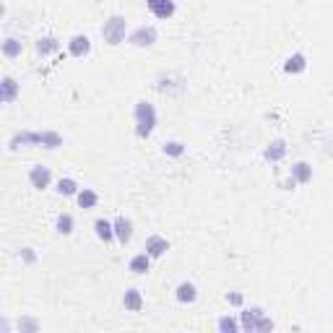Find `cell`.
Segmentation results:
<instances>
[{
  "instance_id": "1",
  "label": "cell",
  "mask_w": 333,
  "mask_h": 333,
  "mask_svg": "<svg viewBox=\"0 0 333 333\" xmlns=\"http://www.w3.org/2000/svg\"><path fill=\"white\" fill-rule=\"evenodd\" d=\"M135 133L141 135V138H146V135H151L154 125H156V110L154 105H148V102H138L135 105Z\"/></svg>"
},
{
  "instance_id": "2",
  "label": "cell",
  "mask_w": 333,
  "mask_h": 333,
  "mask_svg": "<svg viewBox=\"0 0 333 333\" xmlns=\"http://www.w3.org/2000/svg\"><path fill=\"white\" fill-rule=\"evenodd\" d=\"M242 328L245 331H271L273 323L266 318L260 307H252V310H245L242 313Z\"/></svg>"
},
{
  "instance_id": "3",
  "label": "cell",
  "mask_w": 333,
  "mask_h": 333,
  "mask_svg": "<svg viewBox=\"0 0 333 333\" xmlns=\"http://www.w3.org/2000/svg\"><path fill=\"white\" fill-rule=\"evenodd\" d=\"M125 29H128V24H125V18L120 16H112L105 26H102V37H105V42L110 44H120L125 39Z\"/></svg>"
},
{
  "instance_id": "4",
  "label": "cell",
  "mask_w": 333,
  "mask_h": 333,
  "mask_svg": "<svg viewBox=\"0 0 333 333\" xmlns=\"http://www.w3.org/2000/svg\"><path fill=\"white\" fill-rule=\"evenodd\" d=\"M130 42L135 44V47H148V44L156 42V29H154V26H141V29H135L133 37H130Z\"/></svg>"
},
{
  "instance_id": "5",
  "label": "cell",
  "mask_w": 333,
  "mask_h": 333,
  "mask_svg": "<svg viewBox=\"0 0 333 333\" xmlns=\"http://www.w3.org/2000/svg\"><path fill=\"white\" fill-rule=\"evenodd\" d=\"M146 5L156 18H169L175 13V3H172V0H146Z\"/></svg>"
},
{
  "instance_id": "6",
  "label": "cell",
  "mask_w": 333,
  "mask_h": 333,
  "mask_svg": "<svg viewBox=\"0 0 333 333\" xmlns=\"http://www.w3.org/2000/svg\"><path fill=\"white\" fill-rule=\"evenodd\" d=\"M29 180H31V185L34 188H39V190H44L50 185V180H52V175H50V169L47 167H42V164H37V167H31V172H29Z\"/></svg>"
},
{
  "instance_id": "7",
  "label": "cell",
  "mask_w": 333,
  "mask_h": 333,
  "mask_svg": "<svg viewBox=\"0 0 333 333\" xmlns=\"http://www.w3.org/2000/svg\"><path fill=\"white\" fill-rule=\"evenodd\" d=\"M114 237H117L120 245H128V242H130V237H133V224H130V219H125V216L114 219Z\"/></svg>"
},
{
  "instance_id": "8",
  "label": "cell",
  "mask_w": 333,
  "mask_h": 333,
  "mask_svg": "<svg viewBox=\"0 0 333 333\" xmlns=\"http://www.w3.org/2000/svg\"><path fill=\"white\" fill-rule=\"evenodd\" d=\"M169 250V242L164 237H159V234H154V237H148L146 239V252L151 258H159V255H164V252Z\"/></svg>"
},
{
  "instance_id": "9",
  "label": "cell",
  "mask_w": 333,
  "mask_h": 333,
  "mask_svg": "<svg viewBox=\"0 0 333 333\" xmlns=\"http://www.w3.org/2000/svg\"><path fill=\"white\" fill-rule=\"evenodd\" d=\"M68 50H71V55H76V57H84L91 50V42H89L86 34H76L71 39V44H68Z\"/></svg>"
},
{
  "instance_id": "10",
  "label": "cell",
  "mask_w": 333,
  "mask_h": 333,
  "mask_svg": "<svg viewBox=\"0 0 333 333\" xmlns=\"http://www.w3.org/2000/svg\"><path fill=\"white\" fill-rule=\"evenodd\" d=\"M122 305L130 310V313H138V310L143 307V297H141V292L138 289H128L125 292V297H122Z\"/></svg>"
},
{
  "instance_id": "11",
  "label": "cell",
  "mask_w": 333,
  "mask_h": 333,
  "mask_svg": "<svg viewBox=\"0 0 333 333\" xmlns=\"http://www.w3.org/2000/svg\"><path fill=\"white\" fill-rule=\"evenodd\" d=\"M148 266H151V255H148V252H138V255H133V260H130L133 273H146Z\"/></svg>"
},
{
  "instance_id": "12",
  "label": "cell",
  "mask_w": 333,
  "mask_h": 333,
  "mask_svg": "<svg viewBox=\"0 0 333 333\" xmlns=\"http://www.w3.org/2000/svg\"><path fill=\"white\" fill-rule=\"evenodd\" d=\"M195 297H198V292H195V286L190 284V281H182L180 286H177V300L180 302H195Z\"/></svg>"
},
{
  "instance_id": "13",
  "label": "cell",
  "mask_w": 333,
  "mask_h": 333,
  "mask_svg": "<svg viewBox=\"0 0 333 333\" xmlns=\"http://www.w3.org/2000/svg\"><path fill=\"white\" fill-rule=\"evenodd\" d=\"M94 229H97V237L105 239V242H110V239L114 237V224L105 222V219H97L94 222Z\"/></svg>"
},
{
  "instance_id": "14",
  "label": "cell",
  "mask_w": 333,
  "mask_h": 333,
  "mask_svg": "<svg viewBox=\"0 0 333 333\" xmlns=\"http://www.w3.org/2000/svg\"><path fill=\"white\" fill-rule=\"evenodd\" d=\"M97 193L94 190H81L78 193V206H81V209H94L97 206Z\"/></svg>"
},
{
  "instance_id": "15",
  "label": "cell",
  "mask_w": 333,
  "mask_h": 333,
  "mask_svg": "<svg viewBox=\"0 0 333 333\" xmlns=\"http://www.w3.org/2000/svg\"><path fill=\"white\" fill-rule=\"evenodd\" d=\"M286 71H289V73H300V71H305V55H300V52H297V55H292L289 57V60H286Z\"/></svg>"
},
{
  "instance_id": "16",
  "label": "cell",
  "mask_w": 333,
  "mask_h": 333,
  "mask_svg": "<svg viewBox=\"0 0 333 333\" xmlns=\"http://www.w3.org/2000/svg\"><path fill=\"white\" fill-rule=\"evenodd\" d=\"M57 232H60V234H71L73 232V216L71 214L57 216Z\"/></svg>"
},
{
  "instance_id": "17",
  "label": "cell",
  "mask_w": 333,
  "mask_h": 333,
  "mask_svg": "<svg viewBox=\"0 0 333 333\" xmlns=\"http://www.w3.org/2000/svg\"><path fill=\"white\" fill-rule=\"evenodd\" d=\"M16 91H18V86H16V81H13V78H3V99L8 102V105L13 102Z\"/></svg>"
},
{
  "instance_id": "18",
  "label": "cell",
  "mask_w": 333,
  "mask_h": 333,
  "mask_svg": "<svg viewBox=\"0 0 333 333\" xmlns=\"http://www.w3.org/2000/svg\"><path fill=\"white\" fill-rule=\"evenodd\" d=\"M284 154H286V146H284V141H273V143H271V148L266 151V156L271 159V162H276V159H281Z\"/></svg>"
},
{
  "instance_id": "19",
  "label": "cell",
  "mask_w": 333,
  "mask_h": 333,
  "mask_svg": "<svg viewBox=\"0 0 333 333\" xmlns=\"http://www.w3.org/2000/svg\"><path fill=\"white\" fill-rule=\"evenodd\" d=\"M292 172H294V177L300 180V182H307L310 177H313V169H310V167H307L305 162H300L297 167H292Z\"/></svg>"
},
{
  "instance_id": "20",
  "label": "cell",
  "mask_w": 333,
  "mask_h": 333,
  "mask_svg": "<svg viewBox=\"0 0 333 333\" xmlns=\"http://www.w3.org/2000/svg\"><path fill=\"white\" fill-rule=\"evenodd\" d=\"M37 50H39V55L55 52V50H57V42H55L52 37H44V39H39V42H37Z\"/></svg>"
},
{
  "instance_id": "21",
  "label": "cell",
  "mask_w": 333,
  "mask_h": 333,
  "mask_svg": "<svg viewBox=\"0 0 333 333\" xmlns=\"http://www.w3.org/2000/svg\"><path fill=\"white\" fill-rule=\"evenodd\" d=\"M3 52H5L8 57H16V55H21V42H18V39H5V44H3Z\"/></svg>"
},
{
  "instance_id": "22",
  "label": "cell",
  "mask_w": 333,
  "mask_h": 333,
  "mask_svg": "<svg viewBox=\"0 0 333 333\" xmlns=\"http://www.w3.org/2000/svg\"><path fill=\"white\" fill-rule=\"evenodd\" d=\"M18 331L21 333H37L39 323H37V320H31V318H24V320H18Z\"/></svg>"
},
{
  "instance_id": "23",
  "label": "cell",
  "mask_w": 333,
  "mask_h": 333,
  "mask_svg": "<svg viewBox=\"0 0 333 333\" xmlns=\"http://www.w3.org/2000/svg\"><path fill=\"white\" fill-rule=\"evenodd\" d=\"M164 154H169V156H182V154H185V146H182L180 141H169V143L164 146Z\"/></svg>"
},
{
  "instance_id": "24",
  "label": "cell",
  "mask_w": 333,
  "mask_h": 333,
  "mask_svg": "<svg viewBox=\"0 0 333 333\" xmlns=\"http://www.w3.org/2000/svg\"><path fill=\"white\" fill-rule=\"evenodd\" d=\"M57 190H60L63 195H73V193H76V182H73L71 177H65V180L57 182Z\"/></svg>"
},
{
  "instance_id": "25",
  "label": "cell",
  "mask_w": 333,
  "mask_h": 333,
  "mask_svg": "<svg viewBox=\"0 0 333 333\" xmlns=\"http://www.w3.org/2000/svg\"><path fill=\"white\" fill-rule=\"evenodd\" d=\"M239 326H237V320L234 318H222L219 320V331L222 333H232V331H237Z\"/></svg>"
},
{
  "instance_id": "26",
  "label": "cell",
  "mask_w": 333,
  "mask_h": 333,
  "mask_svg": "<svg viewBox=\"0 0 333 333\" xmlns=\"http://www.w3.org/2000/svg\"><path fill=\"white\" fill-rule=\"evenodd\" d=\"M226 300L232 302V305H242V294H229Z\"/></svg>"
},
{
  "instance_id": "27",
  "label": "cell",
  "mask_w": 333,
  "mask_h": 333,
  "mask_svg": "<svg viewBox=\"0 0 333 333\" xmlns=\"http://www.w3.org/2000/svg\"><path fill=\"white\" fill-rule=\"evenodd\" d=\"M24 260H26V263H31V260H34V252H29V250H24Z\"/></svg>"
}]
</instances>
